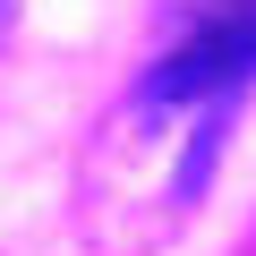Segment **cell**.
I'll list each match as a JSON object with an SVG mask.
<instances>
[{
    "label": "cell",
    "instance_id": "2",
    "mask_svg": "<svg viewBox=\"0 0 256 256\" xmlns=\"http://www.w3.org/2000/svg\"><path fill=\"white\" fill-rule=\"evenodd\" d=\"M0 34H9V0H0Z\"/></svg>",
    "mask_w": 256,
    "mask_h": 256
},
{
    "label": "cell",
    "instance_id": "1",
    "mask_svg": "<svg viewBox=\"0 0 256 256\" xmlns=\"http://www.w3.org/2000/svg\"><path fill=\"white\" fill-rule=\"evenodd\" d=\"M248 77H256V0H222L180 52H162L146 94L154 102H196V94H230Z\"/></svg>",
    "mask_w": 256,
    "mask_h": 256
}]
</instances>
